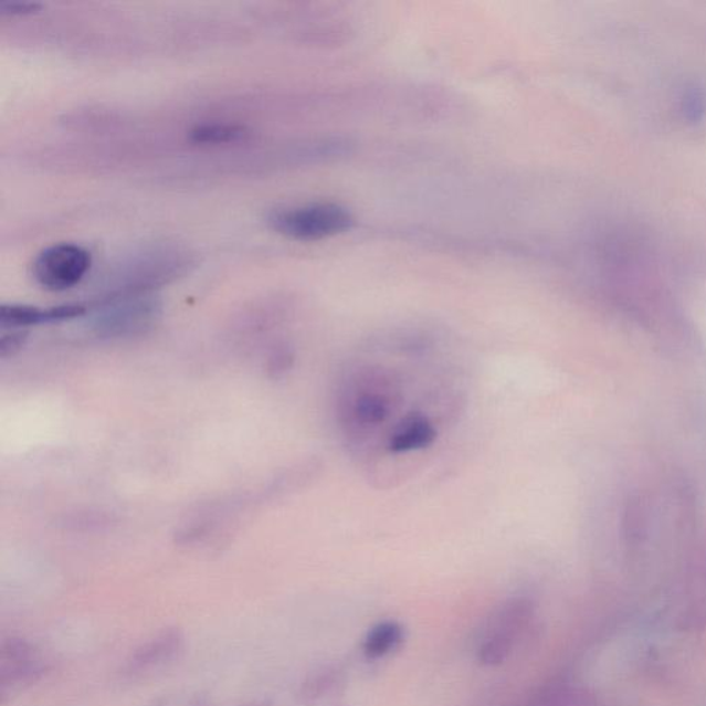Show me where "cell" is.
I'll return each instance as SVG.
<instances>
[{
    "instance_id": "obj_4",
    "label": "cell",
    "mask_w": 706,
    "mask_h": 706,
    "mask_svg": "<svg viewBox=\"0 0 706 706\" xmlns=\"http://www.w3.org/2000/svg\"><path fill=\"white\" fill-rule=\"evenodd\" d=\"M91 252L75 243H57L43 249L32 263V276L49 292H65L80 285L91 271Z\"/></svg>"
},
{
    "instance_id": "obj_5",
    "label": "cell",
    "mask_w": 706,
    "mask_h": 706,
    "mask_svg": "<svg viewBox=\"0 0 706 706\" xmlns=\"http://www.w3.org/2000/svg\"><path fill=\"white\" fill-rule=\"evenodd\" d=\"M44 670V661L31 643L19 637L4 639L0 647V693L3 702L35 683Z\"/></svg>"
},
{
    "instance_id": "obj_2",
    "label": "cell",
    "mask_w": 706,
    "mask_h": 706,
    "mask_svg": "<svg viewBox=\"0 0 706 706\" xmlns=\"http://www.w3.org/2000/svg\"><path fill=\"white\" fill-rule=\"evenodd\" d=\"M268 225L293 241L314 242L348 231L352 215L340 204L308 203L272 211Z\"/></svg>"
},
{
    "instance_id": "obj_9",
    "label": "cell",
    "mask_w": 706,
    "mask_h": 706,
    "mask_svg": "<svg viewBox=\"0 0 706 706\" xmlns=\"http://www.w3.org/2000/svg\"><path fill=\"white\" fill-rule=\"evenodd\" d=\"M247 136L246 127L238 124H204L193 127L189 137L197 144H230L243 140Z\"/></svg>"
},
{
    "instance_id": "obj_3",
    "label": "cell",
    "mask_w": 706,
    "mask_h": 706,
    "mask_svg": "<svg viewBox=\"0 0 706 706\" xmlns=\"http://www.w3.org/2000/svg\"><path fill=\"white\" fill-rule=\"evenodd\" d=\"M162 314L159 298L148 292L122 293L105 303L94 315L98 336L120 338L141 335L157 324Z\"/></svg>"
},
{
    "instance_id": "obj_1",
    "label": "cell",
    "mask_w": 706,
    "mask_h": 706,
    "mask_svg": "<svg viewBox=\"0 0 706 706\" xmlns=\"http://www.w3.org/2000/svg\"><path fill=\"white\" fill-rule=\"evenodd\" d=\"M433 343L403 337L361 352L344 371L337 419L347 446L366 461L419 459L463 404L460 389L417 371Z\"/></svg>"
},
{
    "instance_id": "obj_7",
    "label": "cell",
    "mask_w": 706,
    "mask_h": 706,
    "mask_svg": "<svg viewBox=\"0 0 706 706\" xmlns=\"http://www.w3.org/2000/svg\"><path fill=\"white\" fill-rule=\"evenodd\" d=\"M85 314L86 308L76 304L59 305V307L46 309L32 307V305L8 304L0 308V325L8 329H20V327L72 320Z\"/></svg>"
},
{
    "instance_id": "obj_11",
    "label": "cell",
    "mask_w": 706,
    "mask_h": 706,
    "mask_svg": "<svg viewBox=\"0 0 706 706\" xmlns=\"http://www.w3.org/2000/svg\"><path fill=\"white\" fill-rule=\"evenodd\" d=\"M39 8L41 4L38 3H3L0 6V13L8 15L30 14Z\"/></svg>"
},
{
    "instance_id": "obj_6",
    "label": "cell",
    "mask_w": 706,
    "mask_h": 706,
    "mask_svg": "<svg viewBox=\"0 0 706 706\" xmlns=\"http://www.w3.org/2000/svg\"><path fill=\"white\" fill-rule=\"evenodd\" d=\"M183 637L180 631L168 630L151 639L131 654L127 661L129 675H143L173 661L182 652Z\"/></svg>"
},
{
    "instance_id": "obj_10",
    "label": "cell",
    "mask_w": 706,
    "mask_h": 706,
    "mask_svg": "<svg viewBox=\"0 0 706 706\" xmlns=\"http://www.w3.org/2000/svg\"><path fill=\"white\" fill-rule=\"evenodd\" d=\"M27 341V333L14 331L9 336H3L0 340V356L9 358L20 351Z\"/></svg>"
},
{
    "instance_id": "obj_8",
    "label": "cell",
    "mask_w": 706,
    "mask_h": 706,
    "mask_svg": "<svg viewBox=\"0 0 706 706\" xmlns=\"http://www.w3.org/2000/svg\"><path fill=\"white\" fill-rule=\"evenodd\" d=\"M403 631L397 622H382L369 632L365 641V653L367 657L380 658L382 655L391 653L394 647L402 642Z\"/></svg>"
}]
</instances>
